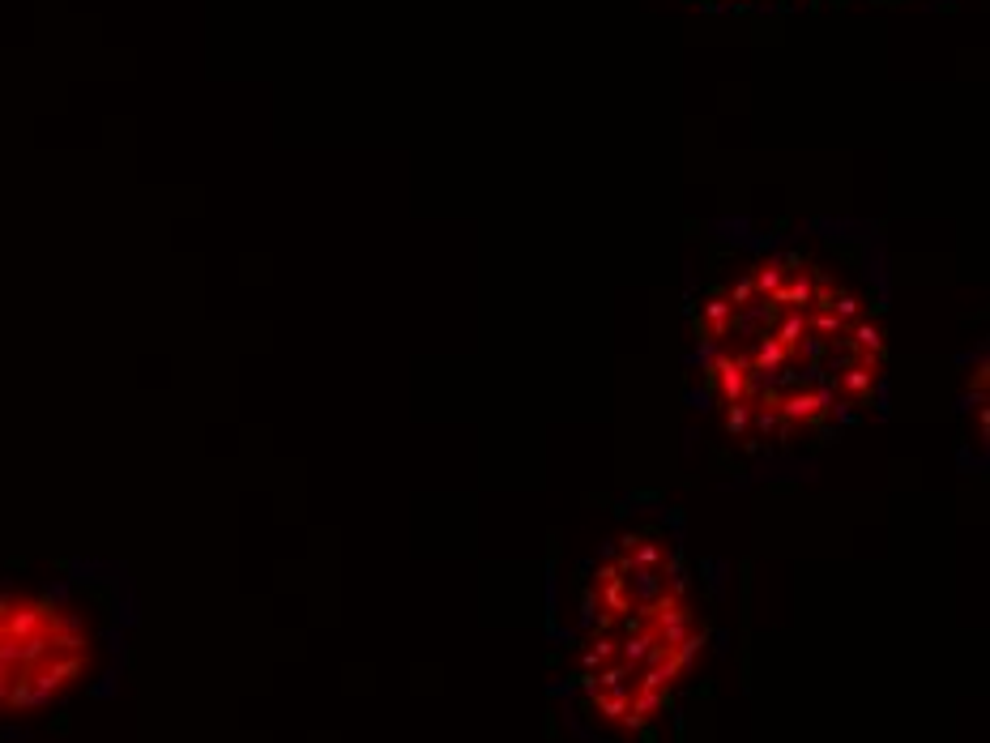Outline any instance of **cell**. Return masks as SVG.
Segmentation results:
<instances>
[{
	"label": "cell",
	"instance_id": "1",
	"mask_svg": "<svg viewBox=\"0 0 990 743\" xmlns=\"http://www.w3.org/2000/svg\"><path fill=\"white\" fill-rule=\"evenodd\" d=\"M692 342L709 415L747 453L820 449L880 406V295L837 240H739L692 304Z\"/></svg>",
	"mask_w": 990,
	"mask_h": 743
},
{
	"label": "cell",
	"instance_id": "2",
	"mask_svg": "<svg viewBox=\"0 0 990 743\" xmlns=\"http://www.w3.org/2000/svg\"><path fill=\"white\" fill-rule=\"evenodd\" d=\"M709 641L679 547L658 526L628 530L589 564L564 684L577 718L611 743H645L675 709Z\"/></svg>",
	"mask_w": 990,
	"mask_h": 743
},
{
	"label": "cell",
	"instance_id": "4",
	"mask_svg": "<svg viewBox=\"0 0 990 743\" xmlns=\"http://www.w3.org/2000/svg\"><path fill=\"white\" fill-rule=\"evenodd\" d=\"M709 5H726V9H769V5H803V0H709Z\"/></svg>",
	"mask_w": 990,
	"mask_h": 743
},
{
	"label": "cell",
	"instance_id": "3",
	"mask_svg": "<svg viewBox=\"0 0 990 743\" xmlns=\"http://www.w3.org/2000/svg\"><path fill=\"white\" fill-rule=\"evenodd\" d=\"M124 628L129 590L103 564H0V743L103 697Z\"/></svg>",
	"mask_w": 990,
	"mask_h": 743
}]
</instances>
